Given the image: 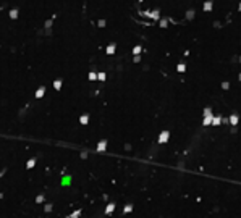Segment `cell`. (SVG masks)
<instances>
[{"mask_svg":"<svg viewBox=\"0 0 241 218\" xmlns=\"http://www.w3.org/2000/svg\"><path fill=\"white\" fill-rule=\"evenodd\" d=\"M36 202H37V204H42V202H44V196H42V194H41V196H37V197H36Z\"/></svg>","mask_w":241,"mask_h":218,"instance_id":"cell-20","label":"cell"},{"mask_svg":"<svg viewBox=\"0 0 241 218\" xmlns=\"http://www.w3.org/2000/svg\"><path fill=\"white\" fill-rule=\"evenodd\" d=\"M238 79H240V81H241V73H240V76H238Z\"/></svg>","mask_w":241,"mask_h":218,"instance_id":"cell-30","label":"cell"},{"mask_svg":"<svg viewBox=\"0 0 241 218\" xmlns=\"http://www.w3.org/2000/svg\"><path fill=\"white\" fill-rule=\"evenodd\" d=\"M160 26H162V27H167V19H162V21H160Z\"/></svg>","mask_w":241,"mask_h":218,"instance_id":"cell-25","label":"cell"},{"mask_svg":"<svg viewBox=\"0 0 241 218\" xmlns=\"http://www.w3.org/2000/svg\"><path fill=\"white\" fill-rule=\"evenodd\" d=\"M228 87H230V82L223 81V82H222V89H225V91H227V89H228Z\"/></svg>","mask_w":241,"mask_h":218,"instance_id":"cell-23","label":"cell"},{"mask_svg":"<svg viewBox=\"0 0 241 218\" xmlns=\"http://www.w3.org/2000/svg\"><path fill=\"white\" fill-rule=\"evenodd\" d=\"M10 18H11V19H16V18H18V10H15V8L10 10Z\"/></svg>","mask_w":241,"mask_h":218,"instance_id":"cell-12","label":"cell"},{"mask_svg":"<svg viewBox=\"0 0 241 218\" xmlns=\"http://www.w3.org/2000/svg\"><path fill=\"white\" fill-rule=\"evenodd\" d=\"M115 49H117V45H115V44H110V45L107 47V50H105L107 55H113V53H115Z\"/></svg>","mask_w":241,"mask_h":218,"instance_id":"cell-8","label":"cell"},{"mask_svg":"<svg viewBox=\"0 0 241 218\" xmlns=\"http://www.w3.org/2000/svg\"><path fill=\"white\" fill-rule=\"evenodd\" d=\"M142 52V49H141V45H134V49H133V55H139Z\"/></svg>","mask_w":241,"mask_h":218,"instance_id":"cell-16","label":"cell"},{"mask_svg":"<svg viewBox=\"0 0 241 218\" xmlns=\"http://www.w3.org/2000/svg\"><path fill=\"white\" fill-rule=\"evenodd\" d=\"M3 174H5V170H3V171H0V178H2Z\"/></svg>","mask_w":241,"mask_h":218,"instance_id":"cell-28","label":"cell"},{"mask_svg":"<svg viewBox=\"0 0 241 218\" xmlns=\"http://www.w3.org/2000/svg\"><path fill=\"white\" fill-rule=\"evenodd\" d=\"M204 115H212V108H210V107H205V108H204Z\"/></svg>","mask_w":241,"mask_h":218,"instance_id":"cell-21","label":"cell"},{"mask_svg":"<svg viewBox=\"0 0 241 218\" xmlns=\"http://www.w3.org/2000/svg\"><path fill=\"white\" fill-rule=\"evenodd\" d=\"M113 210H115V204H109V205L105 207V215H110Z\"/></svg>","mask_w":241,"mask_h":218,"instance_id":"cell-9","label":"cell"},{"mask_svg":"<svg viewBox=\"0 0 241 218\" xmlns=\"http://www.w3.org/2000/svg\"><path fill=\"white\" fill-rule=\"evenodd\" d=\"M214 7V3H212V0H207V2H204V11H210Z\"/></svg>","mask_w":241,"mask_h":218,"instance_id":"cell-7","label":"cell"},{"mask_svg":"<svg viewBox=\"0 0 241 218\" xmlns=\"http://www.w3.org/2000/svg\"><path fill=\"white\" fill-rule=\"evenodd\" d=\"M168 139H170V131H162L160 134H159V142L160 144H165V142H168Z\"/></svg>","mask_w":241,"mask_h":218,"instance_id":"cell-1","label":"cell"},{"mask_svg":"<svg viewBox=\"0 0 241 218\" xmlns=\"http://www.w3.org/2000/svg\"><path fill=\"white\" fill-rule=\"evenodd\" d=\"M186 18H188V19H193V18H194V10H189V11H188V15H186Z\"/></svg>","mask_w":241,"mask_h":218,"instance_id":"cell-18","label":"cell"},{"mask_svg":"<svg viewBox=\"0 0 241 218\" xmlns=\"http://www.w3.org/2000/svg\"><path fill=\"white\" fill-rule=\"evenodd\" d=\"M97 26H99V27H104V26H105V19H99Z\"/></svg>","mask_w":241,"mask_h":218,"instance_id":"cell-24","label":"cell"},{"mask_svg":"<svg viewBox=\"0 0 241 218\" xmlns=\"http://www.w3.org/2000/svg\"><path fill=\"white\" fill-rule=\"evenodd\" d=\"M238 121H240V116H238L236 113H233L232 116H230V125H232V126H236Z\"/></svg>","mask_w":241,"mask_h":218,"instance_id":"cell-5","label":"cell"},{"mask_svg":"<svg viewBox=\"0 0 241 218\" xmlns=\"http://www.w3.org/2000/svg\"><path fill=\"white\" fill-rule=\"evenodd\" d=\"M176 71H178V73H185L186 71V65L185 63H180L178 66H176Z\"/></svg>","mask_w":241,"mask_h":218,"instance_id":"cell-13","label":"cell"},{"mask_svg":"<svg viewBox=\"0 0 241 218\" xmlns=\"http://www.w3.org/2000/svg\"><path fill=\"white\" fill-rule=\"evenodd\" d=\"M97 79H99V81H105V79H107V74H105V73H102V71L97 73Z\"/></svg>","mask_w":241,"mask_h":218,"instance_id":"cell-15","label":"cell"},{"mask_svg":"<svg viewBox=\"0 0 241 218\" xmlns=\"http://www.w3.org/2000/svg\"><path fill=\"white\" fill-rule=\"evenodd\" d=\"M34 165H36V158H31V160H28V162H26V168H28V170H31V168H34Z\"/></svg>","mask_w":241,"mask_h":218,"instance_id":"cell-10","label":"cell"},{"mask_svg":"<svg viewBox=\"0 0 241 218\" xmlns=\"http://www.w3.org/2000/svg\"><path fill=\"white\" fill-rule=\"evenodd\" d=\"M45 212H47V213H49V212H52V205H50V204H49V205H45Z\"/></svg>","mask_w":241,"mask_h":218,"instance_id":"cell-26","label":"cell"},{"mask_svg":"<svg viewBox=\"0 0 241 218\" xmlns=\"http://www.w3.org/2000/svg\"><path fill=\"white\" fill-rule=\"evenodd\" d=\"M131 210H133V205H130V204H128V205L125 207V210H123V212H125V213H130Z\"/></svg>","mask_w":241,"mask_h":218,"instance_id":"cell-22","label":"cell"},{"mask_svg":"<svg viewBox=\"0 0 241 218\" xmlns=\"http://www.w3.org/2000/svg\"><path fill=\"white\" fill-rule=\"evenodd\" d=\"M105 149H107V141H105V139H102V141H100V142L97 144L95 150H97V152H104Z\"/></svg>","mask_w":241,"mask_h":218,"instance_id":"cell-2","label":"cell"},{"mask_svg":"<svg viewBox=\"0 0 241 218\" xmlns=\"http://www.w3.org/2000/svg\"><path fill=\"white\" fill-rule=\"evenodd\" d=\"M87 78H89V81H95V79H97V73L91 71L89 74H87Z\"/></svg>","mask_w":241,"mask_h":218,"instance_id":"cell-17","label":"cell"},{"mask_svg":"<svg viewBox=\"0 0 241 218\" xmlns=\"http://www.w3.org/2000/svg\"><path fill=\"white\" fill-rule=\"evenodd\" d=\"M222 121H223L222 116H218V115H217V116H214V120H212V126H218Z\"/></svg>","mask_w":241,"mask_h":218,"instance_id":"cell-6","label":"cell"},{"mask_svg":"<svg viewBox=\"0 0 241 218\" xmlns=\"http://www.w3.org/2000/svg\"><path fill=\"white\" fill-rule=\"evenodd\" d=\"M79 215H81V210H76V212H73L70 217H71V218H76V217H79Z\"/></svg>","mask_w":241,"mask_h":218,"instance_id":"cell-19","label":"cell"},{"mask_svg":"<svg viewBox=\"0 0 241 218\" xmlns=\"http://www.w3.org/2000/svg\"><path fill=\"white\" fill-rule=\"evenodd\" d=\"M139 60H141V57H139V55H134V62H136V63H138Z\"/></svg>","mask_w":241,"mask_h":218,"instance_id":"cell-27","label":"cell"},{"mask_svg":"<svg viewBox=\"0 0 241 218\" xmlns=\"http://www.w3.org/2000/svg\"><path fill=\"white\" fill-rule=\"evenodd\" d=\"M54 87H55L57 91H60V89H62V79H57V81H54Z\"/></svg>","mask_w":241,"mask_h":218,"instance_id":"cell-14","label":"cell"},{"mask_svg":"<svg viewBox=\"0 0 241 218\" xmlns=\"http://www.w3.org/2000/svg\"><path fill=\"white\" fill-rule=\"evenodd\" d=\"M212 120H214V115H204L202 125H204V126H210V125H212Z\"/></svg>","mask_w":241,"mask_h":218,"instance_id":"cell-3","label":"cell"},{"mask_svg":"<svg viewBox=\"0 0 241 218\" xmlns=\"http://www.w3.org/2000/svg\"><path fill=\"white\" fill-rule=\"evenodd\" d=\"M44 94H45V87L42 86V87H39V89L36 91V94H34V97H36V99H41V97H44Z\"/></svg>","mask_w":241,"mask_h":218,"instance_id":"cell-4","label":"cell"},{"mask_svg":"<svg viewBox=\"0 0 241 218\" xmlns=\"http://www.w3.org/2000/svg\"><path fill=\"white\" fill-rule=\"evenodd\" d=\"M79 123H81V125H87V123H89V115H83V116L79 118Z\"/></svg>","mask_w":241,"mask_h":218,"instance_id":"cell-11","label":"cell"},{"mask_svg":"<svg viewBox=\"0 0 241 218\" xmlns=\"http://www.w3.org/2000/svg\"><path fill=\"white\" fill-rule=\"evenodd\" d=\"M238 10H240V11H241V3H240V5H238Z\"/></svg>","mask_w":241,"mask_h":218,"instance_id":"cell-29","label":"cell"}]
</instances>
